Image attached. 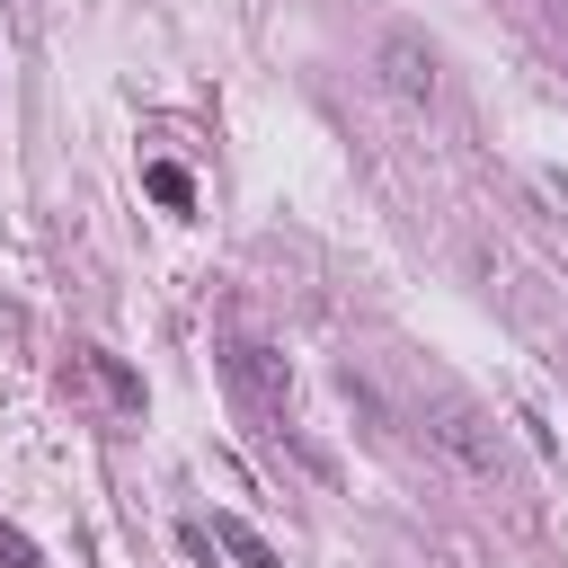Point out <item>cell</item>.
<instances>
[{"instance_id":"1","label":"cell","mask_w":568,"mask_h":568,"mask_svg":"<svg viewBox=\"0 0 568 568\" xmlns=\"http://www.w3.org/2000/svg\"><path fill=\"white\" fill-rule=\"evenodd\" d=\"M426 435L444 444V462L462 470V479H479V488H506V444H497V417L479 408V399H426Z\"/></svg>"},{"instance_id":"2","label":"cell","mask_w":568,"mask_h":568,"mask_svg":"<svg viewBox=\"0 0 568 568\" xmlns=\"http://www.w3.org/2000/svg\"><path fill=\"white\" fill-rule=\"evenodd\" d=\"M373 71H382V89H390L399 106H426V98H435V44H426L417 27H382Z\"/></svg>"},{"instance_id":"3","label":"cell","mask_w":568,"mask_h":568,"mask_svg":"<svg viewBox=\"0 0 568 568\" xmlns=\"http://www.w3.org/2000/svg\"><path fill=\"white\" fill-rule=\"evenodd\" d=\"M222 373L240 382V399H248L257 417H284V390H293V373H284V355H275V346H257V337H231V346H222Z\"/></svg>"},{"instance_id":"4","label":"cell","mask_w":568,"mask_h":568,"mask_svg":"<svg viewBox=\"0 0 568 568\" xmlns=\"http://www.w3.org/2000/svg\"><path fill=\"white\" fill-rule=\"evenodd\" d=\"M98 390H106V408H124V417H142V373H124V355H106V346H80L71 355Z\"/></svg>"},{"instance_id":"5","label":"cell","mask_w":568,"mask_h":568,"mask_svg":"<svg viewBox=\"0 0 568 568\" xmlns=\"http://www.w3.org/2000/svg\"><path fill=\"white\" fill-rule=\"evenodd\" d=\"M213 541H222V550H231L240 568H284V559H275V550H266V541H257V532H248L240 515H213Z\"/></svg>"},{"instance_id":"6","label":"cell","mask_w":568,"mask_h":568,"mask_svg":"<svg viewBox=\"0 0 568 568\" xmlns=\"http://www.w3.org/2000/svg\"><path fill=\"white\" fill-rule=\"evenodd\" d=\"M0 568H44V550H36V541H27L9 515H0Z\"/></svg>"},{"instance_id":"7","label":"cell","mask_w":568,"mask_h":568,"mask_svg":"<svg viewBox=\"0 0 568 568\" xmlns=\"http://www.w3.org/2000/svg\"><path fill=\"white\" fill-rule=\"evenodd\" d=\"M151 195H160V204H186L195 186H186V169H169V160H160V169H151Z\"/></svg>"},{"instance_id":"8","label":"cell","mask_w":568,"mask_h":568,"mask_svg":"<svg viewBox=\"0 0 568 568\" xmlns=\"http://www.w3.org/2000/svg\"><path fill=\"white\" fill-rule=\"evenodd\" d=\"M559 195H568V178H559Z\"/></svg>"}]
</instances>
